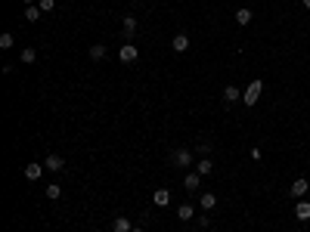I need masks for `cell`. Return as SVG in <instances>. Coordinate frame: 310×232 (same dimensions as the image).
<instances>
[{
  "instance_id": "9c48e42d",
  "label": "cell",
  "mask_w": 310,
  "mask_h": 232,
  "mask_svg": "<svg viewBox=\"0 0 310 232\" xmlns=\"http://www.w3.org/2000/svg\"><path fill=\"white\" fill-rule=\"evenodd\" d=\"M307 189H310V183H307L304 177H298L295 183H292V198H304V195H307Z\"/></svg>"
},
{
  "instance_id": "4fadbf2b",
  "label": "cell",
  "mask_w": 310,
  "mask_h": 232,
  "mask_svg": "<svg viewBox=\"0 0 310 232\" xmlns=\"http://www.w3.org/2000/svg\"><path fill=\"white\" fill-rule=\"evenodd\" d=\"M242 99V90L236 87V84H227L223 87V102H239Z\"/></svg>"
},
{
  "instance_id": "277c9868",
  "label": "cell",
  "mask_w": 310,
  "mask_h": 232,
  "mask_svg": "<svg viewBox=\"0 0 310 232\" xmlns=\"http://www.w3.org/2000/svg\"><path fill=\"white\" fill-rule=\"evenodd\" d=\"M137 56H140V50L133 47V44H121L118 47V59L124 62V65H130V62H137Z\"/></svg>"
},
{
  "instance_id": "44dd1931",
  "label": "cell",
  "mask_w": 310,
  "mask_h": 232,
  "mask_svg": "<svg viewBox=\"0 0 310 232\" xmlns=\"http://www.w3.org/2000/svg\"><path fill=\"white\" fill-rule=\"evenodd\" d=\"M44 195L50 198V201H56V198H59V195H62V186H59V183H50V186L44 189Z\"/></svg>"
},
{
  "instance_id": "d6986e66",
  "label": "cell",
  "mask_w": 310,
  "mask_h": 232,
  "mask_svg": "<svg viewBox=\"0 0 310 232\" xmlns=\"http://www.w3.org/2000/svg\"><path fill=\"white\" fill-rule=\"evenodd\" d=\"M19 59H22V65H31V62L37 59V50L35 47H25L22 53H19Z\"/></svg>"
},
{
  "instance_id": "30bf717a",
  "label": "cell",
  "mask_w": 310,
  "mask_h": 232,
  "mask_svg": "<svg viewBox=\"0 0 310 232\" xmlns=\"http://www.w3.org/2000/svg\"><path fill=\"white\" fill-rule=\"evenodd\" d=\"M251 19H255V13H251L248 6H239V10H236V25H239V28L251 25Z\"/></svg>"
},
{
  "instance_id": "cb8c5ba5",
  "label": "cell",
  "mask_w": 310,
  "mask_h": 232,
  "mask_svg": "<svg viewBox=\"0 0 310 232\" xmlns=\"http://www.w3.org/2000/svg\"><path fill=\"white\" fill-rule=\"evenodd\" d=\"M37 6H40L44 13H53V10H56V0H37Z\"/></svg>"
},
{
  "instance_id": "603a6c76",
  "label": "cell",
  "mask_w": 310,
  "mask_h": 232,
  "mask_svg": "<svg viewBox=\"0 0 310 232\" xmlns=\"http://www.w3.org/2000/svg\"><path fill=\"white\" fill-rule=\"evenodd\" d=\"M196 152L202 155V158H211V152H214V146L211 143H196Z\"/></svg>"
},
{
  "instance_id": "9a60e30c",
  "label": "cell",
  "mask_w": 310,
  "mask_h": 232,
  "mask_svg": "<svg viewBox=\"0 0 310 232\" xmlns=\"http://www.w3.org/2000/svg\"><path fill=\"white\" fill-rule=\"evenodd\" d=\"M130 229H133V223L128 217H115L112 220V232H130Z\"/></svg>"
},
{
  "instance_id": "d4e9b609",
  "label": "cell",
  "mask_w": 310,
  "mask_h": 232,
  "mask_svg": "<svg viewBox=\"0 0 310 232\" xmlns=\"http://www.w3.org/2000/svg\"><path fill=\"white\" fill-rule=\"evenodd\" d=\"M130 232H146V229H143V226H133V229H130Z\"/></svg>"
},
{
  "instance_id": "5bb4252c",
  "label": "cell",
  "mask_w": 310,
  "mask_h": 232,
  "mask_svg": "<svg viewBox=\"0 0 310 232\" xmlns=\"http://www.w3.org/2000/svg\"><path fill=\"white\" fill-rule=\"evenodd\" d=\"M295 220H301V223L310 220V204H307V201H298V204H295Z\"/></svg>"
},
{
  "instance_id": "ba28073f",
  "label": "cell",
  "mask_w": 310,
  "mask_h": 232,
  "mask_svg": "<svg viewBox=\"0 0 310 232\" xmlns=\"http://www.w3.org/2000/svg\"><path fill=\"white\" fill-rule=\"evenodd\" d=\"M183 186H186L189 192H196V189L202 186V173H199V170H189L186 177H183Z\"/></svg>"
},
{
  "instance_id": "3957f363",
  "label": "cell",
  "mask_w": 310,
  "mask_h": 232,
  "mask_svg": "<svg viewBox=\"0 0 310 232\" xmlns=\"http://www.w3.org/2000/svg\"><path fill=\"white\" fill-rule=\"evenodd\" d=\"M171 161H174V167H192V149H174V155H171Z\"/></svg>"
},
{
  "instance_id": "83f0119b",
  "label": "cell",
  "mask_w": 310,
  "mask_h": 232,
  "mask_svg": "<svg viewBox=\"0 0 310 232\" xmlns=\"http://www.w3.org/2000/svg\"><path fill=\"white\" fill-rule=\"evenodd\" d=\"M133 3H143V0H133Z\"/></svg>"
},
{
  "instance_id": "6da1fadb",
  "label": "cell",
  "mask_w": 310,
  "mask_h": 232,
  "mask_svg": "<svg viewBox=\"0 0 310 232\" xmlns=\"http://www.w3.org/2000/svg\"><path fill=\"white\" fill-rule=\"evenodd\" d=\"M137 31H140V19H137V16H130V13L121 16V34H124V40H128V44L137 37Z\"/></svg>"
},
{
  "instance_id": "484cf974",
  "label": "cell",
  "mask_w": 310,
  "mask_h": 232,
  "mask_svg": "<svg viewBox=\"0 0 310 232\" xmlns=\"http://www.w3.org/2000/svg\"><path fill=\"white\" fill-rule=\"evenodd\" d=\"M22 3H25V6H35V0H22Z\"/></svg>"
},
{
  "instance_id": "7402d4cb",
  "label": "cell",
  "mask_w": 310,
  "mask_h": 232,
  "mask_svg": "<svg viewBox=\"0 0 310 232\" xmlns=\"http://www.w3.org/2000/svg\"><path fill=\"white\" fill-rule=\"evenodd\" d=\"M13 47H16V37L10 31H3V34H0V50H13Z\"/></svg>"
},
{
  "instance_id": "e0dca14e",
  "label": "cell",
  "mask_w": 310,
  "mask_h": 232,
  "mask_svg": "<svg viewBox=\"0 0 310 232\" xmlns=\"http://www.w3.org/2000/svg\"><path fill=\"white\" fill-rule=\"evenodd\" d=\"M199 204H202V211H214L217 208V195L214 192H205L202 198H199Z\"/></svg>"
},
{
  "instance_id": "7c38bea8",
  "label": "cell",
  "mask_w": 310,
  "mask_h": 232,
  "mask_svg": "<svg viewBox=\"0 0 310 232\" xmlns=\"http://www.w3.org/2000/svg\"><path fill=\"white\" fill-rule=\"evenodd\" d=\"M152 204H155V208H167V204H171V192H167V189H155Z\"/></svg>"
},
{
  "instance_id": "5b68a950",
  "label": "cell",
  "mask_w": 310,
  "mask_h": 232,
  "mask_svg": "<svg viewBox=\"0 0 310 232\" xmlns=\"http://www.w3.org/2000/svg\"><path fill=\"white\" fill-rule=\"evenodd\" d=\"M44 167H47L50 173H59V170H65V158H62V155H47V158H44Z\"/></svg>"
},
{
  "instance_id": "ffe728a7",
  "label": "cell",
  "mask_w": 310,
  "mask_h": 232,
  "mask_svg": "<svg viewBox=\"0 0 310 232\" xmlns=\"http://www.w3.org/2000/svg\"><path fill=\"white\" fill-rule=\"evenodd\" d=\"M177 220H183V223H189V220H192V204H189V201L177 208Z\"/></svg>"
},
{
  "instance_id": "4316f807",
  "label": "cell",
  "mask_w": 310,
  "mask_h": 232,
  "mask_svg": "<svg viewBox=\"0 0 310 232\" xmlns=\"http://www.w3.org/2000/svg\"><path fill=\"white\" fill-rule=\"evenodd\" d=\"M304 10H310V0H304Z\"/></svg>"
},
{
  "instance_id": "52a82bcc",
  "label": "cell",
  "mask_w": 310,
  "mask_h": 232,
  "mask_svg": "<svg viewBox=\"0 0 310 232\" xmlns=\"http://www.w3.org/2000/svg\"><path fill=\"white\" fill-rule=\"evenodd\" d=\"M189 44H192V40H189V34H183V31H180V34H174V40H171L174 53H186Z\"/></svg>"
},
{
  "instance_id": "8fae6325",
  "label": "cell",
  "mask_w": 310,
  "mask_h": 232,
  "mask_svg": "<svg viewBox=\"0 0 310 232\" xmlns=\"http://www.w3.org/2000/svg\"><path fill=\"white\" fill-rule=\"evenodd\" d=\"M40 16H44V10H40V6L35 3V6H25V13H22V19H25V22H31V25H35V22H40Z\"/></svg>"
},
{
  "instance_id": "8992f818",
  "label": "cell",
  "mask_w": 310,
  "mask_h": 232,
  "mask_svg": "<svg viewBox=\"0 0 310 232\" xmlns=\"http://www.w3.org/2000/svg\"><path fill=\"white\" fill-rule=\"evenodd\" d=\"M44 164H40V161H31V164H25V180H40V177H44Z\"/></svg>"
},
{
  "instance_id": "ac0fdd59",
  "label": "cell",
  "mask_w": 310,
  "mask_h": 232,
  "mask_svg": "<svg viewBox=\"0 0 310 232\" xmlns=\"http://www.w3.org/2000/svg\"><path fill=\"white\" fill-rule=\"evenodd\" d=\"M106 53H109L106 44H93V47H90V59H93V62H103V59H106Z\"/></svg>"
},
{
  "instance_id": "7a4b0ae2",
  "label": "cell",
  "mask_w": 310,
  "mask_h": 232,
  "mask_svg": "<svg viewBox=\"0 0 310 232\" xmlns=\"http://www.w3.org/2000/svg\"><path fill=\"white\" fill-rule=\"evenodd\" d=\"M261 90H264V81H251V84L245 87V93H242V102H245L248 109H251V105L261 99Z\"/></svg>"
},
{
  "instance_id": "2e32d148",
  "label": "cell",
  "mask_w": 310,
  "mask_h": 232,
  "mask_svg": "<svg viewBox=\"0 0 310 232\" xmlns=\"http://www.w3.org/2000/svg\"><path fill=\"white\" fill-rule=\"evenodd\" d=\"M196 170L202 173V177H211V173H214V161H211V158H199V164H196Z\"/></svg>"
}]
</instances>
